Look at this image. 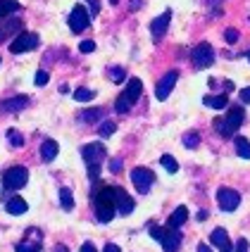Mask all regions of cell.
<instances>
[{
    "instance_id": "5bb4252c",
    "label": "cell",
    "mask_w": 250,
    "mask_h": 252,
    "mask_svg": "<svg viewBox=\"0 0 250 252\" xmlns=\"http://www.w3.org/2000/svg\"><path fill=\"white\" fill-rule=\"evenodd\" d=\"M114 205H117V212L126 217V214H131L134 207H136V200L126 193L124 188H119V186H114Z\"/></svg>"
},
{
    "instance_id": "e575fe53",
    "label": "cell",
    "mask_w": 250,
    "mask_h": 252,
    "mask_svg": "<svg viewBox=\"0 0 250 252\" xmlns=\"http://www.w3.org/2000/svg\"><path fill=\"white\" fill-rule=\"evenodd\" d=\"M224 41L226 43H236L238 41V31L236 29H226V31H224Z\"/></svg>"
},
{
    "instance_id": "8992f818",
    "label": "cell",
    "mask_w": 250,
    "mask_h": 252,
    "mask_svg": "<svg viewBox=\"0 0 250 252\" xmlns=\"http://www.w3.org/2000/svg\"><path fill=\"white\" fill-rule=\"evenodd\" d=\"M155 181H157V179H155V171H153V169H148V167L131 169V183H134L136 193H141V195H145V193L153 188Z\"/></svg>"
},
{
    "instance_id": "2e32d148",
    "label": "cell",
    "mask_w": 250,
    "mask_h": 252,
    "mask_svg": "<svg viewBox=\"0 0 250 252\" xmlns=\"http://www.w3.org/2000/svg\"><path fill=\"white\" fill-rule=\"evenodd\" d=\"M29 105V95H14L0 102V114H17Z\"/></svg>"
},
{
    "instance_id": "83f0119b",
    "label": "cell",
    "mask_w": 250,
    "mask_h": 252,
    "mask_svg": "<svg viewBox=\"0 0 250 252\" xmlns=\"http://www.w3.org/2000/svg\"><path fill=\"white\" fill-rule=\"evenodd\" d=\"M93 98H96V91H91V88H76L74 91V100L76 102H91Z\"/></svg>"
},
{
    "instance_id": "f1b7e54d",
    "label": "cell",
    "mask_w": 250,
    "mask_h": 252,
    "mask_svg": "<svg viewBox=\"0 0 250 252\" xmlns=\"http://www.w3.org/2000/svg\"><path fill=\"white\" fill-rule=\"evenodd\" d=\"M114 131H117V124H114V122H110V119H105L103 124L98 126V133H100V138H110Z\"/></svg>"
},
{
    "instance_id": "484cf974",
    "label": "cell",
    "mask_w": 250,
    "mask_h": 252,
    "mask_svg": "<svg viewBox=\"0 0 250 252\" xmlns=\"http://www.w3.org/2000/svg\"><path fill=\"white\" fill-rule=\"evenodd\" d=\"M183 145H186L188 150H195V148L200 145V133H198V131H186V133H183Z\"/></svg>"
},
{
    "instance_id": "8fae6325",
    "label": "cell",
    "mask_w": 250,
    "mask_h": 252,
    "mask_svg": "<svg viewBox=\"0 0 250 252\" xmlns=\"http://www.w3.org/2000/svg\"><path fill=\"white\" fill-rule=\"evenodd\" d=\"M217 205L222 212H234L241 205V193L234 188H219L217 190Z\"/></svg>"
},
{
    "instance_id": "7c38bea8",
    "label": "cell",
    "mask_w": 250,
    "mask_h": 252,
    "mask_svg": "<svg viewBox=\"0 0 250 252\" xmlns=\"http://www.w3.org/2000/svg\"><path fill=\"white\" fill-rule=\"evenodd\" d=\"M177 79H179V71H167L165 76L157 81V86H155V98L157 100H167L169 98V93L174 91V86H177Z\"/></svg>"
},
{
    "instance_id": "ac0fdd59",
    "label": "cell",
    "mask_w": 250,
    "mask_h": 252,
    "mask_svg": "<svg viewBox=\"0 0 250 252\" xmlns=\"http://www.w3.org/2000/svg\"><path fill=\"white\" fill-rule=\"evenodd\" d=\"M57 153H60V145H57L53 138H45L41 143V159L45 164H50V162L57 157Z\"/></svg>"
},
{
    "instance_id": "d6986e66",
    "label": "cell",
    "mask_w": 250,
    "mask_h": 252,
    "mask_svg": "<svg viewBox=\"0 0 250 252\" xmlns=\"http://www.w3.org/2000/svg\"><path fill=\"white\" fill-rule=\"evenodd\" d=\"M29 210V205H27V200H22V197H7L5 200V212L7 214H12V217H17V214H24V212Z\"/></svg>"
},
{
    "instance_id": "ba28073f",
    "label": "cell",
    "mask_w": 250,
    "mask_h": 252,
    "mask_svg": "<svg viewBox=\"0 0 250 252\" xmlns=\"http://www.w3.org/2000/svg\"><path fill=\"white\" fill-rule=\"evenodd\" d=\"M191 62H193V67L198 71L208 69L210 64L214 62V48L210 43H198L193 48V53H191Z\"/></svg>"
},
{
    "instance_id": "74e56055",
    "label": "cell",
    "mask_w": 250,
    "mask_h": 252,
    "mask_svg": "<svg viewBox=\"0 0 250 252\" xmlns=\"http://www.w3.org/2000/svg\"><path fill=\"white\" fill-rule=\"evenodd\" d=\"M238 98H241L243 105H250V88H243V91L238 93Z\"/></svg>"
},
{
    "instance_id": "9c48e42d",
    "label": "cell",
    "mask_w": 250,
    "mask_h": 252,
    "mask_svg": "<svg viewBox=\"0 0 250 252\" xmlns=\"http://www.w3.org/2000/svg\"><path fill=\"white\" fill-rule=\"evenodd\" d=\"M67 24H70V29L74 33L86 31L88 24H91V10H88L86 5H76V7L70 12V17H67Z\"/></svg>"
},
{
    "instance_id": "f546056e",
    "label": "cell",
    "mask_w": 250,
    "mask_h": 252,
    "mask_svg": "<svg viewBox=\"0 0 250 252\" xmlns=\"http://www.w3.org/2000/svg\"><path fill=\"white\" fill-rule=\"evenodd\" d=\"M7 140H10L12 148H24V136L17 128H7Z\"/></svg>"
},
{
    "instance_id": "4dcf8cb0",
    "label": "cell",
    "mask_w": 250,
    "mask_h": 252,
    "mask_svg": "<svg viewBox=\"0 0 250 252\" xmlns=\"http://www.w3.org/2000/svg\"><path fill=\"white\" fill-rule=\"evenodd\" d=\"M107 79L114 81V84H119V81L126 79V71L122 69V67H107Z\"/></svg>"
},
{
    "instance_id": "ffe728a7",
    "label": "cell",
    "mask_w": 250,
    "mask_h": 252,
    "mask_svg": "<svg viewBox=\"0 0 250 252\" xmlns=\"http://www.w3.org/2000/svg\"><path fill=\"white\" fill-rule=\"evenodd\" d=\"M186 219H188V207H177V210L169 214V219H167V226H172V228H181V226L186 224Z\"/></svg>"
},
{
    "instance_id": "4316f807",
    "label": "cell",
    "mask_w": 250,
    "mask_h": 252,
    "mask_svg": "<svg viewBox=\"0 0 250 252\" xmlns=\"http://www.w3.org/2000/svg\"><path fill=\"white\" fill-rule=\"evenodd\" d=\"M160 162H162V167H165L169 174H177V171H179V162H177V157H174V155H162V157H160Z\"/></svg>"
},
{
    "instance_id": "d590c367",
    "label": "cell",
    "mask_w": 250,
    "mask_h": 252,
    "mask_svg": "<svg viewBox=\"0 0 250 252\" xmlns=\"http://www.w3.org/2000/svg\"><path fill=\"white\" fill-rule=\"evenodd\" d=\"M122 167H124V164H122V159H119V157L110 159V171H112V174H119V171H122Z\"/></svg>"
},
{
    "instance_id": "52a82bcc",
    "label": "cell",
    "mask_w": 250,
    "mask_h": 252,
    "mask_svg": "<svg viewBox=\"0 0 250 252\" xmlns=\"http://www.w3.org/2000/svg\"><path fill=\"white\" fill-rule=\"evenodd\" d=\"M41 45V38H38V33H31V31H22V33H17V38L10 43V50H12L14 55H19V53H31V50H36Z\"/></svg>"
},
{
    "instance_id": "e0dca14e",
    "label": "cell",
    "mask_w": 250,
    "mask_h": 252,
    "mask_svg": "<svg viewBox=\"0 0 250 252\" xmlns=\"http://www.w3.org/2000/svg\"><path fill=\"white\" fill-rule=\"evenodd\" d=\"M210 240H212V245L214 248H219L222 252H229L234 245H231V240H229V233L224 231V228H214L212 231V236H210Z\"/></svg>"
},
{
    "instance_id": "3957f363",
    "label": "cell",
    "mask_w": 250,
    "mask_h": 252,
    "mask_svg": "<svg viewBox=\"0 0 250 252\" xmlns=\"http://www.w3.org/2000/svg\"><path fill=\"white\" fill-rule=\"evenodd\" d=\"M243 122H246V110H243L241 105H234V107H229V112H226L224 119H214L212 124H214V128L219 131V136L231 138L238 128L243 126Z\"/></svg>"
},
{
    "instance_id": "7a4b0ae2",
    "label": "cell",
    "mask_w": 250,
    "mask_h": 252,
    "mask_svg": "<svg viewBox=\"0 0 250 252\" xmlns=\"http://www.w3.org/2000/svg\"><path fill=\"white\" fill-rule=\"evenodd\" d=\"M105 145L103 143H88L81 148V157L83 164H86V171H88V181L98 183L100 181V167H103V159H105Z\"/></svg>"
},
{
    "instance_id": "d4e9b609",
    "label": "cell",
    "mask_w": 250,
    "mask_h": 252,
    "mask_svg": "<svg viewBox=\"0 0 250 252\" xmlns=\"http://www.w3.org/2000/svg\"><path fill=\"white\" fill-rule=\"evenodd\" d=\"M234 145H236V153L238 157H243V159H250V140L248 138H234Z\"/></svg>"
},
{
    "instance_id": "44dd1931",
    "label": "cell",
    "mask_w": 250,
    "mask_h": 252,
    "mask_svg": "<svg viewBox=\"0 0 250 252\" xmlns=\"http://www.w3.org/2000/svg\"><path fill=\"white\" fill-rule=\"evenodd\" d=\"M105 117V112L100 107H88V110H79V122L83 124H98Z\"/></svg>"
},
{
    "instance_id": "7402d4cb",
    "label": "cell",
    "mask_w": 250,
    "mask_h": 252,
    "mask_svg": "<svg viewBox=\"0 0 250 252\" xmlns=\"http://www.w3.org/2000/svg\"><path fill=\"white\" fill-rule=\"evenodd\" d=\"M203 105L205 107H212V110H224L229 105V98L226 95H205L203 98Z\"/></svg>"
},
{
    "instance_id": "d6a6232c",
    "label": "cell",
    "mask_w": 250,
    "mask_h": 252,
    "mask_svg": "<svg viewBox=\"0 0 250 252\" xmlns=\"http://www.w3.org/2000/svg\"><path fill=\"white\" fill-rule=\"evenodd\" d=\"M48 81H50V74H48V71H45V69L36 71V86H45Z\"/></svg>"
},
{
    "instance_id": "f35d334b",
    "label": "cell",
    "mask_w": 250,
    "mask_h": 252,
    "mask_svg": "<svg viewBox=\"0 0 250 252\" xmlns=\"http://www.w3.org/2000/svg\"><path fill=\"white\" fill-rule=\"evenodd\" d=\"M236 250H248V240H246V238L238 240V243H236Z\"/></svg>"
},
{
    "instance_id": "b9f144b4",
    "label": "cell",
    "mask_w": 250,
    "mask_h": 252,
    "mask_svg": "<svg viewBox=\"0 0 250 252\" xmlns=\"http://www.w3.org/2000/svg\"><path fill=\"white\" fill-rule=\"evenodd\" d=\"M205 219H208V212L200 210V212H198V221H205Z\"/></svg>"
},
{
    "instance_id": "cb8c5ba5",
    "label": "cell",
    "mask_w": 250,
    "mask_h": 252,
    "mask_svg": "<svg viewBox=\"0 0 250 252\" xmlns=\"http://www.w3.org/2000/svg\"><path fill=\"white\" fill-rule=\"evenodd\" d=\"M57 197H60V207H62L65 212H71V210H74V195H71L70 188H60Z\"/></svg>"
},
{
    "instance_id": "277c9868",
    "label": "cell",
    "mask_w": 250,
    "mask_h": 252,
    "mask_svg": "<svg viewBox=\"0 0 250 252\" xmlns=\"http://www.w3.org/2000/svg\"><path fill=\"white\" fill-rule=\"evenodd\" d=\"M141 93H143V84H141V79H129V84H126L124 93L119 95V98L114 100V112L117 114H126L134 105H136V100L141 98Z\"/></svg>"
},
{
    "instance_id": "ee69618b",
    "label": "cell",
    "mask_w": 250,
    "mask_h": 252,
    "mask_svg": "<svg viewBox=\"0 0 250 252\" xmlns=\"http://www.w3.org/2000/svg\"><path fill=\"white\" fill-rule=\"evenodd\" d=\"M246 57H248V62H250V50H248V53H246Z\"/></svg>"
},
{
    "instance_id": "5b68a950",
    "label": "cell",
    "mask_w": 250,
    "mask_h": 252,
    "mask_svg": "<svg viewBox=\"0 0 250 252\" xmlns=\"http://www.w3.org/2000/svg\"><path fill=\"white\" fill-rule=\"evenodd\" d=\"M29 181V169L27 167H10L2 171V188L5 190H19Z\"/></svg>"
},
{
    "instance_id": "836d02e7",
    "label": "cell",
    "mask_w": 250,
    "mask_h": 252,
    "mask_svg": "<svg viewBox=\"0 0 250 252\" xmlns=\"http://www.w3.org/2000/svg\"><path fill=\"white\" fill-rule=\"evenodd\" d=\"M79 50H81L83 55H88V53H93V50H96V43L93 41H81L79 43Z\"/></svg>"
},
{
    "instance_id": "1f68e13d",
    "label": "cell",
    "mask_w": 250,
    "mask_h": 252,
    "mask_svg": "<svg viewBox=\"0 0 250 252\" xmlns=\"http://www.w3.org/2000/svg\"><path fill=\"white\" fill-rule=\"evenodd\" d=\"M43 248V243H36V240H34V243H31V240H22V243H17V245H14V250L17 252H27V250H41Z\"/></svg>"
},
{
    "instance_id": "30bf717a",
    "label": "cell",
    "mask_w": 250,
    "mask_h": 252,
    "mask_svg": "<svg viewBox=\"0 0 250 252\" xmlns=\"http://www.w3.org/2000/svg\"><path fill=\"white\" fill-rule=\"evenodd\" d=\"M22 29H24L22 17H17V14H12V17H2V19H0V43L10 41L12 36L22 33Z\"/></svg>"
},
{
    "instance_id": "9a60e30c",
    "label": "cell",
    "mask_w": 250,
    "mask_h": 252,
    "mask_svg": "<svg viewBox=\"0 0 250 252\" xmlns=\"http://www.w3.org/2000/svg\"><path fill=\"white\" fill-rule=\"evenodd\" d=\"M169 22H172V10H165L160 17H155L153 24H150V33H153V41H162L169 29Z\"/></svg>"
},
{
    "instance_id": "ab89813d",
    "label": "cell",
    "mask_w": 250,
    "mask_h": 252,
    "mask_svg": "<svg viewBox=\"0 0 250 252\" xmlns=\"http://www.w3.org/2000/svg\"><path fill=\"white\" fill-rule=\"evenodd\" d=\"M122 248L119 245H114V243H110V245H105V252H119Z\"/></svg>"
},
{
    "instance_id": "4fadbf2b",
    "label": "cell",
    "mask_w": 250,
    "mask_h": 252,
    "mask_svg": "<svg viewBox=\"0 0 250 252\" xmlns=\"http://www.w3.org/2000/svg\"><path fill=\"white\" fill-rule=\"evenodd\" d=\"M181 238H183V236H181L179 228L165 226V228H162V236H160V240H157V243H160L167 252H172V250H179V248H181Z\"/></svg>"
},
{
    "instance_id": "60d3db41",
    "label": "cell",
    "mask_w": 250,
    "mask_h": 252,
    "mask_svg": "<svg viewBox=\"0 0 250 252\" xmlns=\"http://www.w3.org/2000/svg\"><path fill=\"white\" fill-rule=\"evenodd\" d=\"M81 250H83V252H93V250H96V245H93V243H83Z\"/></svg>"
},
{
    "instance_id": "7bdbcfd3",
    "label": "cell",
    "mask_w": 250,
    "mask_h": 252,
    "mask_svg": "<svg viewBox=\"0 0 250 252\" xmlns=\"http://www.w3.org/2000/svg\"><path fill=\"white\" fill-rule=\"evenodd\" d=\"M110 2H112V5H117V2H119V0H110Z\"/></svg>"
},
{
    "instance_id": "8d00e7d4",
    "label": "cell",
    "mask_w": 250,
    "mask_h": 252,
    "mask_svg": "<svg viewBox=\"0 0 250 252\" xmlns=\"http://www.w3.org/2000/svg\"><path fill=\"white\" fill-rule=\"evenodd\" d=\"M86 2H88L91 17H98V12H100V0H86Z\"/></svg>"
},
{
    "instance_id": "603a6c76",
    "label": "cell",
    "mask_w": 250,
    "mask_h": 252,
    "mask_svg": "<svg viewBox=\"0 0 250 252\" xmlns=\"http://www.w3.org/2000/svg\"><path fill=\"white\" fill-rule=\"evenodd\" d=\"M22 10V5L17 2V0H0V19L2 17H12Z\"/></svg>"
},
{
    "instance_id": "6da1fadb",
    "label": "cell",
    "mask_w": 250,
    "mask_h": 252,
    "mask_svg": "<svg viewBox=\"0 0 250 252\" xmlns=\"http://www.w3.org/2000/svg\"><path fill=\"white\" fill-rule=\"evenodd\" d=\"M93 212H96V219L100 224H110L114 219V212H117V205H114V186H100L98 193L93 190Z\"/></svg>"
}]
</instances>
